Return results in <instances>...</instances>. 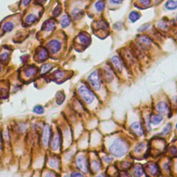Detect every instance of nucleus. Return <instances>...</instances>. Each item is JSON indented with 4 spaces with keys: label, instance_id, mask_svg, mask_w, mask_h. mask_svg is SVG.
I'll use <instances>...</instances> for the list:
<instances>
[{
    "label": "nucleus",
    "instance_id": "1",
    "mask_svg": "<svg viewBox=\"0 0 177 177\" xmlns=\"http://www.w3.org/2000/svg\"><path fill=\"white\" fill-rule=\"evenodd\" d=\"M128 151V145L124 140L121 138H117L114 141L109 147L111 154L116 157H121L126 154Z\"/></svg>",
    "mask_w": 177,
    "mask_h": 177
},
{
    "label": "nucleus",
    "instance_id": "2",
    "mask_svg": "<svg viewBox=\"0 0 177 177\" xmlns=\"http://www.w3.org/2000/svg\"><path fill=\"white\" fill-rule=\"evenodd\" d=\"M78 93L86 104H91L94 100V95L91 90L85 85L80 86L78 88Z\"/></svg>",
    "mask_w": 177,
    "mask_h": 177
},
{
    "label": "nucleus",
    "instance_id": "3",
    "mask_svg": "<svg viewBox=\"0 0 177 177\" xmlns=\"http://www.w3.org/2000/svg\"><path fill=\"white\" fill-rule=\"evenodd\" d=\"M88 82H90L92 87L95 90H99L101 87V80L99 72L98 71H94L88 75Z\"/></svg>",
    "mask_w": 177,
    "mask_h": 177
},
{
    "label": "nucleus",
    "instance_id": "4",
    "mask_svg": "<svg viewBox=\"0 0 177 177\" xmlns=\"http://www.w3.org/2000/svg\"><path fill=\"white\" fill-rule=\"evenodd\" d=\"M75 165L80 170L83 172L86 173L88 170V166L87 160L84 156H79L75 161Z\"/></svg>",
    "mask_w": 177,
    "mask_h": 177
},
{
    "label": "nucleus",
    "instance_id": "5",
    "mask_svg": "<svg viewBox=\"0 0 177 177\" xmlns=\"http://www.w3.org/2000/svg\"><path fill=\"white\" fill-rule=\"evenodd\" d=\"M51 129L49 127V125H46L43 130V133H42V143L44 146H48L49 144L50 140L51 138Z\"/></svg>",
    "mask_w": 177,
    "mask_h": 177
},
{
    "label": "nucleus",
    "instance_id": "6",
    "mask_svg": "<svg viewBox=\"0 0 177 177\" xmlns=\"http://www.w3.org/2000/svg\"><path fill=\"white\" fill-rule=\"evenodd\" d=\"M48 47H49V50L51 51V53H56L57 52H58V51H60L61 47H62V44H61L60 41L54 40H51V41L49 42V44H48Z\"/></svg>",
    "mask_w": 177,
    "mask_h": 177
},
{
    "label": "nucleus",
    "instance_id": "7",
    "mask_svg": "<svg viewBox=\"0 0 177 177\" xmlns=\"http://www.w3.org/2000/svg\"><path fill=\"white\" fill-rule=\"evenodd\" d=\"M131 130L134 132L136 135L138 136H143V129L141 123L139 122H134L130 126Z\"/></svg>",
    "mask_w": 177,
    "mask_h": 177
},
{
    "label": "nucleus",
    "instance_id": "8",
    "mask_svg": "<svg viewBox=\"0 0 177 177\" xmlns=\"http://www.w3.org/2000/svg\"><path fill=\"white\" fill-rule=\"evenodd\" d=\"M78 40L80 42H81V44L85 46L89 45L91 42V39L90 38L89 35L85 33H80L78 36Z\"/></svg>",
    "mask_w": 177,
    "mask_h": 177
},
{
    "label": "nucleus",
    "instance_id": "9",
    "mask_svg": "<svg viewBox=\"0 0 177 177\" xmlns=\"http://www.w3.org/2000/svg\"><path fill=\"white\" fill-rule=\"evenodd\" d=\"M156 111L158 113L162 114H165L169 111V106L164 101H161V102H158L157 105H156Z\"/></svg>",
    "mask_w": 177,
    "mask_h": 177
},
{
    "label": "nucleus",
    "instance_id": "10",
    "mask_svg": "<svg viewBox=\"0 0 177 177\" xmlns=\"http://www.w3.org/2000/svg\"><path fill=\"white\" fill-rule=\"evenodd\" d=\"M111 63L113 64V66L115 67L116 70L118 71H121L122 69H123V64H122V61L119 57L118 56H114L111 58Z\"/></svg>",
    "mask_w": 177,
    "mask_h": 177
},
{
    "label": "nucleus",
    "instance_id": "11",
    "mask_svg": "<svg viewBox=\"0 0 177 177\" xmlns=\"http://www.w3.org/2000/svg\"><path fill=\"white\" fill-rule=\"evenodd\" d=\"M38 68L34 66H31L26 68L24 71V74L27 77H34L38 72Z\"/></svg>",
    "mask_w": 177,
    "mask_h": 177
},
{
    "label": "nucleus",
    "instance_id": "12",
    "mask_svg": "<svg viewBox=\"0 0 177 177\" xmlns=\"http://www.w3.org/2000/svg\"><path fill=\"white\" fill-rule=\"evenodd\" d=\"M147 169H148L149 172L152 176H155L158 172V167L155 163H150L149 165H147Z\"/></svg>",
    "mask_w": 177,
    "mask_h": 177
},
{
    "label": "nucleus",
    "instance_id": "13",
    "mask_svg": "<svg viewBox=\"0 0 177 177\" xmlns=\"http://www.w3.org/2000/svg\"><path fill=\"white\" fill-rule=\"evenodd\" d=\"M60 145V136L57 135L53 138L52 143H51V147L53 150H57Z\"/></svg>",
    "mask_w": 177,
    "mask_h": 177
},
{
    "label": "nucleus",
    "instance_id": "14",
    "mask_svg": "<svg viewBox=\"0 0 177 177\" xmlns=\"http://www.w3.org/2000/svg\"><path fill=\"white\" fill-rule=\"evenodd\" d=\"M165 8L169 10H173L177 8V1L174 0H168L165 3Z\"/></svg>",
    "mask_w": 177,
    "mask_h": 177
},
{
    "label": "nucleus",
    "instance_id": "15",
    "mask_svg": "<svg viewBox=\"0 0 177 177\" xmlns=\"http://www.w3.org/2000/svg\"><path fill=\"white\" fill-rule=\"evenodd\" d=\"M163 118L161 115H159V114H155V115L152 116V118H151V120H150V122L152 125H156L159 124L160 122L163 121Z\"/></svg>",
    "mask_w": 177,
    "mask_h": 177
},
{
    "label": "nucleus",
    "instance_id": "16",
    "mask_svg": "<svg viewBox=\"0 0 177 177\" xmlns=\"http://www.w3.org/2000/svg\"><path fill=\"white\" fill-rule=\"evenodd\" d=\"M47 52L45 49H42L40 50L38 52V62H43L44 60H45L47 58Z\"/></svg>",
    "mask_w": 177,
    "mask_h": 177
},
{
    "label": "nucleus",
    "instance_id": "17",
    "mask_svg": "<svg viewBox=\"0 0 177 177\" xmlns=\"http://www.w3.org/2000/svg\"><path fill=\"white\" fill-rule=\"evenodd\" d=\"M55 27V22L49 20V21L46 22L45 24H44V29L46 31H51L54 29Z\"/></svg>",
    "mask_w": 177,
    "mask_h": 177
},
{
    "label": "nucleus",
    "instance_id": "18",
    "mask_svg": "<svg viewBox=\"0 0 177 177\" xmlns=\"http://www.w3.org/2000/svg\"><path fill=\"white\" fill-rule=\"evenodd\" d=\"M95 8L97 11L101 12V11H102L105 8V2L103 0H98V1H96L95 3Z\"/></svg>",
    "mask_w": 177,
    "mask_h": 177
},
{
    "label": "nucleus",
    "instance_id": "19",
    "mask_svg": "<svg viewBox=\"0 0 177 177\" xmlns=\"http://www.w3.org/2000/svg\"><path fill=\"white\" fill-rule=\"evenodd\" d=\"M72 16H73V19L75 20H79L82 17L83 15V12L80 9L75 8L72 11Z\"/></svg>",
    "mask_w": 177,
    "mask_h": 177
},
{
    "label": "nucleus",
    "instance_id": "20",
    "mask_svg": "<svg viewBox=\"0 0 177 177\" xmlns=\"http://www.w3.org/2000/svg\"><path fill=\"white\" fill-rule=\"evenodd\" d=\"M104 78L107 82H109L113 80V75L108 69H105L104 70Z\"/></svg>",
    "mask_w": 177,
    "mask_h": 177
},
{
    "label": "nucleus",
    "instance_id": "21",
    "mask_svg": "<svg viewBox=\"0 0 177 177\" xmlns=\"http://www.w3.org/2000/svg\"><path fill=\"white\" fill-rule=\"evenodd\" d=\"M134 175H135L136 177L142 176L144 174V171H143V167L140 165L136 166L134 169Z\"/></svg>",
    "mask_w": 177,
    "mask_h": 177
},
{
    "label": "nucleus",
    "instance_id": "22",
    "mask_svg": "<svg viewBox=\"0 0 177 177\" xmlns=\"http://www.w3.org/2000/svg\"><path fill=\"white\" fill-rule=\"evenodd\" d=\"M171 128H172V125H171V123H168V124H167L165 127H164L163 131H162V132H160L159 134H158V136L167 135V134H168L170 132V131L171 130Z\"/></svg>",
    "mask_w": 177,
    "mask_h": 177
},
{
    "label": "nucleus",
    "instance_id": "23",
    "mask_svg": "<svg viewBox=\"0 0 177 177\" xmlns=\"http://www.w3.org/2000/svg\"><path fill=\"white\" fill-rule=\"evenodd\" d=\"M70 24H71V20H70L69 16L65 15L62 18V20H61V25H62V27L65 28L69 26Z\"/></svg>",
    "mask_w": 177,
    "mask_h": 177
},
{
    "label": "nucleus",
    "instance_id": "24",
    "mask_svg": "<svg viewBox=\"0 0 177 177\" xmlns=\"http://www.w3.org/2000/svg\"><path fill=\"white\" fill-rule=\"evenodd\" d=\"M140 17H141V14L139 13L136 12V11H132L130 14V20L132 22H135L136 21H137L138 20L140 19Z\"/></svg>",
    "mask_w": 177,
    "mask_h": 177
},
{
    "label": "nucleus",
    "instance_id": "25",
    "mask_svg": "<svg viewBox=\"0 0 177 177\" xmlns=\"http://www.w3.org/2000/svg\"><path fill=\"white\" fill-rule=\"evenodd\" d=\"M64 98H65V95L62 92L59 91L56 94V101L58 105H61L64 102Z\"/></svg>",
    "mask_w": 177,
    "mask_h": 177
},
{
    "label": "nucleus",
    "instance_id": "26",
    "mask_svg": "<svg viewBox=\"0 0 177 177\" xmlns=\"http://www.w3.org/2000/svg\"><path fill=\"white\" fill-rule=\"evenodd\" d=\"M139 40L142 44H143V45H146V46L147 45H150V44H151L150 39H149L148 37H147L145 36L140 37Z\"/></svg>",
    "mask_w": 177,
    "mask_h": 177
},
{
    "label": "nucleus",
    "instance_id": "27",
    "mask_svg": "<svg viewBox=\"0 0 177 177\" xmlns=\"http://www.w3.org/2000/svg\"><path fill=\"white\" fill-rule=\"evenodd\" d=\"M37 19V15L36 14H30L29 16L27 17L26 19V23L28 24H32L36 21Z\"/></svg>",
    "mask_w": 177,
    "mask_h": 177
},
{
    "label": "nucleus",
    "instance_id": "28",
    "mask_svg": "<svg viewBox=\"0 0 177 177\" xmlns=\"http://www.w3.org/2000/svg\"><path fill=\"white\" fill-rule=\"evenodd\" d=\"M13 27H14L13 23V22H7V23L4 24V25H3V29L4 30V31H6V32H8V31H10L12 30V29H13Z\"/></svg>",
    "mask_w": 177,
    "mask_h": 177
},
{
    "label": "nucleus",
    "instance_id": "29",
    "mask_svg": "<svg viewBox=\"0 0 177 177\" xmlns=\"http://www.w3.org/2000/svg\"><path fill=\"white\" fill-rule=\"evenodd\" d=\"M9 58V53L7 51H3L2 53L0 55V60H1V62H6V61H8Z\"/></svg>",
    "mask_w": 177,
    "mask_h": 177
},
{
    "label": "nucleus",
    "instance_id": "30",
    "mask_svg": "<svg viewBox=\"0 0 177 177\" xmlns=\"http://www.w3.org/2000/svg\"><path fill=\"white\" fill-rule=\"evenodd\" d=\"M33 112L37 114H42L44 112V109L41 105H37L33 108Z\"/></svg>",
    "mask_w": 177,
    "mask_h": 177
},
{
    "label": "nucleus",
    "instance_id": "31",
    "mask_svg": "<svg viewBox=\"0 0 177 177\" xmlns=\"http://www.w3.org/2000/svg\"><path fill=\"white\" fill-rule=\"evenodd\" d=\"M49 164L51 167H54V168H58L59 167V161L55 158H51L49 162Z\"/></svg>",
    "mask_w": 177,
    "mask_h": 177
},
{
    "label": "nucleus",
    "instance_id": "32",
    "mask_svg": "<svg viewBox=\"0 0 177 177\" xmlns=\"http://www.w3.org/2000/svg\"><path fill=\"white\" fill-rule=\"evenodd\" d=\"M97 27H98V29H102V30H107V29H108L109 25L107 24L106 22L101 21V22H99L98 23Z\"/></svg>",
    "mask_w": 177,
    "mask_h": 177
},
{
    "label": "nucleus",
    "instance_id": "33",
    "mask_svg": "<svg viewBox=\"0 0 177 177\" xmlns=\"http://www.w3.org/2000/svg\"><path fill=\"white\" fill-rule=\"evenodd\" d=\"M145 147V144L144 143H139L134 148V152L136 153H140Z\"/></svg>",
    "mask_w": 177,
    "mask_h": 177
},
{
    "label": "nucleus",
    "instance_id": "34",
    "mask_svg": "<svg viewBox=\"0 0 177 177\" xmlns=\"http://www.w3.org/2000/svg\"><path fill=\"white\" fill-rule=\"evenodd\" d=\"M55 75V78L57 79V80H60V79H62V77H64V73L63 71H56L54 73Z\"/></svg>",
    "mask_w": 177,
    "mask_h": 177
},
{
    "label": "nucleus",
    "instance_id": "35",
    "mask_svg": "<svg viewBox=\"0 0 177 177\" xmlns=\"http://www.w3.org/2000/svg\"><path fill=\"white\" fill-rule=\"evenodd\" d=\"M92 167H93V169L95 171H99L100 169V165L98 161H97V160L93 161V163H92Z\"/></svg>",
    "mask_w": 177,
    "mask_h": 177
},
{
    "label": "nucleus",
    "instance_id": "36",
    "mask_svg": "<svg viewBox=\"0 0 177 177\" xmlns=\"http://www.w3.org/2000/svg\"><path fill=\"white\" fill-rule=\"evenodd\" d=\"M52 68V66H51L50 64H45V65H44L42 67V73H46L47 71H49L50 69Z\"/></svg>",
    "mask_w": 177,
    "mask_h": 177
},
{
    "label": "nucleus",
    "instance_id": "37",
    "mask_svg": "<svg viewBox=\"0 0 177 177\" xmlns=\"http://www.w3.org/2000/svg\"><path fill=\"white\" fill-rule=\"evenodd\" d=\"M158 26L161 30H166L167 29V25L165 22H160L158 24Z\"/></svg>",
    "mask_w": 177,
    "mask_h": 177
},
{
    "label": "nucleus",
    "instance_id": "38",
    "mask_svg": "<svg viewBox=\"0 0 177 177\" xmlns=\"http://www.w3.org/2000/svg\"><path fill=\"white\" fill-rule=\"evenodd\" d=\"M61 10H62V8H61L60 6H57L55 8L54 11H53V15L55 16H58L61 13Z\"/></svg>",
    "mask_w": 177,
    "mask_h": 177
},
{
    "label": "nucleus",
    "instance_id": "39",
    "mask_svg": "<svg viewBox=\"0 0 177 177\" xmlns=\"http://www.w3.org/2000/svg\"><path fill=\"white\" fill-rule=\"evenodd\" d=\"M71 177H84V176H83V175L81 174V173L74 171V172H73L71 174Z\"/></svg>",
    "mask_w": 177,
    "mask_h": 177
},
{
    "label": "nucleus",
    "instance_id": "40",
    "mask_svg": "<svg viewBox=\"0 0 177 177\" xmlns=\"http://www.w3.org/2000/svg\"><path fill=\"white\" fill-rule=\"evenodd\" d=\"M169 152H170V153H171V154L176 155L177 154V149H176V148L174 146H172L170 148V150H169Z\"/></svg>",
    "mask_w": 177,
    "mask_h": 177
},
{
    "label": "nucleus",
    "instance_id": "41",
    "mask_svg": "<svg viewBox=\"0 0 177 177\" xmlns=\"http://www.w3.org/2000/svg\"><path fill=\"white\" fill-rule=\"evenodd\" d=\"M141 3L143 5H149L151 3V0H140Z\"/></svg>",
    "mask_w": 177,
    "mask_h": 177
},
{
    "label": "nucleus",
    "instance_id": "42",
    "mask_svg": "<svg viewBox=\"0 0 177 177\" xmlns=\"http://www.w3.org/2000/svg\"><path fill=\"white\" fill-rule=\"evenodd\" d=\"M104 160L105 162H107V163H110V162H111L113 160V158L111 157V156H107L104 157Z\"/></svg>",
    "mask_w": 177,
    "mask_h": 177
},
{
    "label": "nucleus",
    "instance_id": "43",
    "mask_svg": "<svg viewBox=\"0 0 177 177\" xmlns=\"http://www.w3.org/2000/svg\"><path fill=\"white\" fill-rule=\"evenodd\" d=\"M149 26V24H145L143 26H142L141 27V29H138V31H143L145 30H146V29H147V28H148Z\"/></svg>",
    "mask_w": 177,
    "mask_h": 177
},
{
    "label": "nucleus",
    "instance_id": "44",
    "mask_svg": "<svg viewBox=\"0 0 177 177\" xmlns=\"http://www.w3.org/2000/svg\"><path fill=\"white\" fill-rule=\"evenodd\" d=\"M110 2H111L112 3H114V4H120L123 1V0H109Z\"/></svg>",
    "mask_w": 177,
    "mask_h": 177
},
{
    "label": "nucleus",
    "instance_id": "45",
    "mask_svg": "<svg viewBox=\"0 0 177 177\" xmlns=\"http://www.w3.org/2000/svg\"><path fill=\"white\" fill-rule=\"evenodd\" d=\"M44 177H55V175L54 173L53 172H47V174H45Z\"/></svg>",
    "mask_w": 177,
    "mask_h": 177
},
{
    "label": "nucleus",
    "instance_id": "46",
    "mask_svg": "<svg viewBox=\"0 0 177 177\" xmlns=\"http://www.w3.org/2000/svg\"><path fill=\"white\" fill-rule=\"evenodd\" d=\"M120 177H130V175H129L128 173L126 172H122L120 174Z\"/></svg>",
    "mask_w": 177,
    "mask_h": 177
},
{
    "label": "nucleus",
    "instance_id": "47",
    "mask_svg": "<svg viewBox=\"0 0 177 177\" xmlns=\"http://www.w3.org/2000/svg\"><path fill=\"white\" fill-rule=\"evenodd\" d=\"M169 166H170V163H169V162H167V163H165V164H164L163 167L167 170V169H169Z\"/></svg>",
    "mask_w": 177,
    "mask_h": 177
},
{
    "label": "nucleus",
    "instance_id": "48",
    "mask_svg": "<svg viewBox=\"0 0 177 177\" xmlns=\"http://www.w3.org/2000/svg\"><path fill=\"white\" fill-rule=\"evenodd\" d=\"M31 0H23V4L24 6L29 5V3H30Z\"/></svg>",
    "mask_w": 177,
    "mask_h": 177
},
{
    "label": "nucleus",
    "instance_id": "49",
    "mask_svg": "<svg viewBox=\"0 0 177 177\" xmlns=\"http://www.w3.org/2000/svg\"><path fill=\"white\" fill-rule=\"evenodd\" d=\"M96 177H104V176H103V175H99V176H96Z\"/></svg>",
    "mask_w": 177,
    "mask_h": 177
},
{
    "label": "nucleus",
    "instance_id": "50",
    "mask_svg": "<svg viewBox=\"0 0 177 177\" xmlns=\"http://www.w3.org/2000/svg\"><path fill=\"white\" fill-rule=\"evenodd\" d=\"M176 129L177 130V123H176Z\"/></svg>",
    "mask_w": 177,
    "mask_h": 177
},
{
    "label": "nucleus",
    "instance_id": "51",
    "mask_svg": "<svg viewBox=\"0 0 177 177\" xmlns=\"http://www.w3.org/2000/svg\"><path fill=\"white\" fill-rule=\"evenodd\" d=\"M0 71H1V66H0Z\"/></svg>",
    "mask_w": 177,
    "mask_h": 177
},
{
    "label": "nucleus",
    "instance_id": "52",
    "mask_svg": "<svg viewBox=\"0 0 177 177\" xmlns=\"http://www.w3.org/2000/svg\"><path fill=\"white\" fill-rule=\"evenodd\" d=\"M65 177H68V176H65Z\"/></svg>",
    "mask_w": 177,
    "mask_h": 177
}]
</instances>
